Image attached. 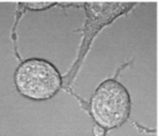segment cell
I'll return each mask as SVG.
<instances>
[{
  "label": "cell",
  "instance_id": "3957f363",
  "mask_svg": "<svg viewBox=\"0 0 159 136\" xmlns=\"http://www.w3.org/2000/svg\"><path fill=\"white\" fill-rule=\"evenodd\" d=\"M13 82L16 92L33 101L49 100L63 88L57 66L43 58L21 60L14 71Z\"/></svg>",
  "mask_w": 159,
  "mask_h": 136
},
{
  "label": "cell",
  "instance_id": "7a4b0ae2",
  "mask_svg": "<svg viewBox=\"0 0 159 136\" xmlns=\"http://www.w3.org/2000/svg\"><path fill=\"white\" fill-rule=\"evenodd\" d=\"M85 105L83 109L87 110L95 126L107 133L128 122L132 99L128 88L116 76L104 79Z\"/></svg>",
  "mask_w": 159,
  "mask_h": 136
},
{
  "label": "cell",
  "instance_id": "6da1fadb",
  "mask_svg": "<svg viewBox=\"0 0 159 136\" xmlns=\"http://www.w3.org/2000/svg\"><path fill=\"white\" fill-rule=\"evenodd\" d=\"M139 2H83L81 8L84 9L85 21L81 29L74 32L82 34L81 43L77 49L76 58L73 61L71 68L66 71V74L62 76L63 89L66 92L71 89L80 70L82 68L85 59L97 35L105 29L112 24L117 19L129 14Z\"/></svg>",
  "mask_w": 159,
  "mask_h": 136
}]
</instances>
